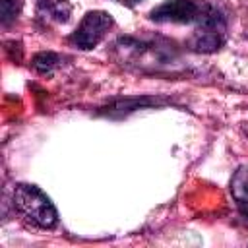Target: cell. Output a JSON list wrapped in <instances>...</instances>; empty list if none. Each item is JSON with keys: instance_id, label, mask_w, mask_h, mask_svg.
<instances>
[{"instance_id": "8", "label": "cell", "mask_w": 248, "mask_h": 248, "mask_svg": "<svg viewBox=\"0 0 248 248\" xmlns=\"http://www.w3.org/2000/svg\"><path fill=\"white\" fill-rule=\"evenodd\" d=\"M58 64H60V56L54 54V52H39V54H35V58H33V68H35L37 72H41V74L52 72Z\"/></svg>"}, {"instance_id": "4", "label": "cell", "mask_w": 248, "mask_h": 248, "mask_svg": "<svg viewBox=\"0 0 248 248\" xmlns=\"http://www.w3.org/2000/svg\"><path fill=\"white\" fill-rule=\"evenodd\" d=\"M225 17L221 16V12L217 8H213L209 12V16L196 25L194 33L190 35V39L186 41V46L194 52H202V54H211L215 50H219L225 43Z\"/></svg>"}, {"instance_id": "6", "label": "cell", "mask_w": 248, "mask_h": 248, "mask_svg": "<svg viewBox=\"0 0 248 248\" xmlns=\"http://www.w3.org/2000/svg\"><path fill=\"white\" fill-rule=\"evenodd\" d=\"M231 192H232V198H234L236 205L240 207V211L248 217V167H240L232 174Z\"/></svg>"}, {"instance_id": "9", "label": "cell", "mask_w": 248, "mask_h": 248, "mask_svg": "<svg viewBox=\"0 0 248 248\" xmlns=\"http://www.w3.org/2000/svg\"><path fill=\"white\" fill-rule=\"evenodd\" d=\"M0 10H2V23L8 25L10 21H14L21 10V2L19 0H0Z\"/></svg>"}, {"instance_id": "2", "label": "cell", "mask_w": 248, "mask_h": 248, "mask_svg": "<svg viewBox=\"0 0 248 248\" xmlns=\"http://www.w3.org/2000/svg\"><path fill=\"white\" fill-rule=\"evenodd\" d=\"M14 203L31 223H35L41 229H54L58 223L54 203L39 186L17 184L14 190Z\"/></svg>"}, {"instance_id": "1", "label": "cell", "mask_w": 248, "mask_h": 248, "mask_svg": "<svg viewBox=\"0 0 248 248\" xmlns=\"http://www.w3.org/2000/svg\"><path fill=\"white\" fill-rule=\"evenodd\" d=\"M116 52H120V60L124 64H136L141 70H161V68H172L178 60V50L174 43L151 39H134V37H120L114 43Z\"/></svg>"}, {"instance_id": "3", "label": "cell", "mask_w": 248, "mask_h": 248, "mask_svg": "<svg viewBox=\"0 0 248 248\" xmlns=\"http://www.w3.org/2000/svg\"><path fill=\"white\" fill-rule=\"evenodd\" d=\"M215 6H211L207 0H167L151 10L149 17L157 23H202L209 12Z\"/></svg>"}, {"instance_id": "5", "label": "cell", "mask_w": 248, "mask_h": 248, "mask_svg": "<svg viewBox=\"0 0 248 248\" xmlns=\"http://www.w3.org/2000/svg\"><path fill=\"white\" fill-rule=\"evenodd\" d=\"M112 23L114 21H112L110 14H107L103 10L87 12L83 16V19L79 21L78 29L70 35V43L81 50H89L105 39V35L112 27Z\"/></svg>"}, {"instance_id": "7", "label": "cell", "mask_w": 248, "mask_h": 248, "mask_svg": "<svg viewBox=\"0 0 248 248\" xmlns=\"http://www.w3.org/2000/svg\"><path fill=\"white\" fill-rule=\"evenodd\" d=\"M72 6L68 0H39V16L48 21H68Z\"/></svg>"}, {"instance_id": "10", "label": "cell", "mask_w": 248, "mask_h": 248, "mask_svg": "<svg viewBox=\"0 0 248 248\" xmlns=\"http://www.w3.org/2000/svg\"><path fill=\"white\" fill-rule=\"evenodd\" d=\"M132 2H136V0H132Z\"/></svg>"}]
</instances>
